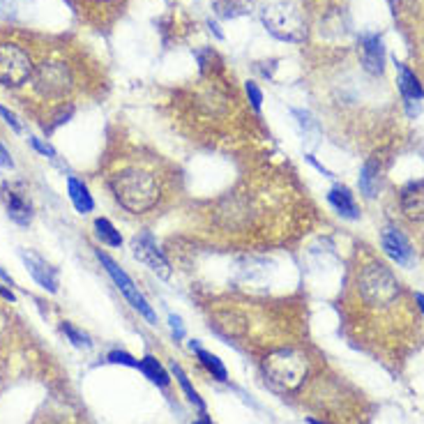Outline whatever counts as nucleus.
<instances>
[{"instance_id": "4be33fe9", "label": "nucleus", "mask_w": 424, "mask_h": 424, "mask_svg": "<svg viewBox=\"0 0 424 424\" xmlns=\"http://www.w3.org/2000/svg\"><path fill=\"white\" fill-rule=\"evenodd\" d=\"M60 330L65 332V337L70 339V342L77 346V348H90V346H93V342H90V337L86 335V332L79 330V328H74L72 323L65 321L63 325H60Z\"/></svg>"}, {"instance_id": "c756f323", "label": "nucleus", "mask_w": 424, "mask_h": 424, "mask_svg": "<svg viewBox=\"0 0 424 424\" xmlns=\"http://www.w3.org/2000/svg\"><path fill=\"white\" fill-rule=\"evenodd\" d=\"M305 157H307V162H309V164H314V166H316V169H318V171H321V173H323V176H328V178H332V173H330L328 169H325V166H323V164H318V162H316V159H314V155H305Z\"/></svg>"}, {"instance_id": "f03ea898", "label": "nucleus", "mask_w": 424, "mask_h": 424, "mask_svg": "<svg viewBox=\"0 0 424 424\" xmlns=\"http://www.w3.org/2000/svg\"><path fill=\"white\" fill-rule=\"evenodd\" d=\"M30 83H33L35 95L40 97L42 102L65 104V100L74 93V88H77V77H74L72 67L67 65L65 60L49 58L35 65Z\"/></svg>"}, {"instance_id": "c85d7f7f", "label": "nucleus", "mask_w": 424, "mask_h": 424, "mask_svg": "<svg viewBox=\"0 0 424 424\" xmlns=\"http://www.w3.org/2000/svg\"><path fill=\"white\" fill-rule=\"evenodd\" d=\"M420 109H422V106H420V102H411V100L406 102V111H408V116H411V118H415V116H418V113H420Z\"/></svg>"}, {"instance_id": "f704fd0d", "label": "nucleus", "mask_w": 424, "mask_h": 424, "mask_svg": "<svg viewBox=\"0 0 424 424\" xmlns=\"http://www.w3.org/2000/svg\"><path fill=\"white\" fill-rule=\"evenodd\" d=\"M90 3H95V5H111V3H118V0H90Z\"/></svg>"}, {"instance_id": "20e7f679", "label": "nucleus", "mask_w": 424, "mask_h": 424, "mask_svg": "<svg viewBox=\"0 0 424 424\" xmlns=\"http://www.w3.org/2000/svg\"><path fill=\"white\" fill-rule=\"evenodd\" d=\"M263 369L279 390H298L307 378L309 360L298 348H277L265 358Z\"/></svg>"}, {"instance_id": "393cba45", "label": "nucleus", "mask_w": 424, "mask_h": 424, "mask_svg": "<svg viewBox=\"0 0 424 424\" xmlns=\"http://www.w3.org/2000/svg\"><path fill=\"white\" fill-rule=\"evenodd\" d=\"M28 143L33 146L35 153H40L42 157H47V159H56V150H53L49 143H44L42 139H37V136H28Z\"/></svg>"}, {"instance_id": "6ab92c4d", "label": "nucleus", "mask_w": 424, "mask_h": 424, "mask_svg": "<svg viewBox=\"0 0 424 424\" xmlns=\"http://www.w3.org/2000/svg\"><path fill=\"white\" fill-rule=\"evenodd\" d=\"M139 369L146 374V378H150V383H155L157 388H166V385L171 383L169 374H166V369L159 365V360L153 358V355H146V358L141 360Z\"/></svg>"}, {"instance_id": "aec40b11", "label": "nucleus", "mask_w": 424, "mask_h": 424, "mask_svg": "<svg viewBox=\"0 0 424 424\" xmlns=\"http://www.w3.org/2000/svg\"><path fill=\"white\" fill-rule=\"evenodd\" d=\"M192 351H196V358H199V362L210 371L212 376L217 378V381H226V378H229V374H226V367L222 365V360H219L217 355L203 351V348L199 344H194V342H192Z\"/></svg>"}, {"instance_id": "9b49d317", "label": "nucleus", "mask_w": 424, "mask_h": 424, "mask_svg": "<svg viewBox=\"0 0 424 424\" xmlns=\"http://www.w3.org/2000/svg\"><path fill=\"white\" fill-rule=\"evenodd\" d=\"M0 199H3V203H5L7 217H10L14 224L30 226V222H33V203H30L24 194L17 192L14 187H5L3 194H0Z\"/></svg>"}, {"instance_id": "4468645a", "label": "nucleus", "mask_w": 424, "mask_h": 424, "mask_svg": "<svg viewBox=\"0 0 424 424\" xmlns=\"http://www.w3.org/2000/svg\"><path fill=\"white\" fill-rule=\"evenodd\" d=\"M328 203L335 208L344 219H360V208L355 203L351 189L346 185H335L328 192Z\"/></svg>"}, {"instance_id": "6e6552de", "label": "nucleus", "mask_w": 424, "mask_h": 424, "mask_svg": "<svg viewBox=\"0 0 424 424\" xmlns=\"http://www.w3.org/2000/svg\"><path fill=\"white\" fill-rule=\"evenodd\" d=\"M132 254L136 261L143 263L153 272H157L159 277H164V279L171 277V263L166 259V254L159 249L157 240L150 231H141L139 236L132 238Z\"/></svg>"}, {"instance_id": "423d86ee", "label": "nucleus", "mask_w": 424, "mask_h": 424, "mask_svg": "<svg viewBox=\"0 0 424 424\" xmlns=\"http://www.w3.org/2000/svg\"><path fill=\"white\" fill-rule=\"evenodd\" d=\"M261 21H263L265 30H268L272 37H277L279 42L298 44L305 40V35H307L305 21H302L300 12L295 10L291 3H286V0L265 7L261 12Z\"/></svg>"}, {"instance_id": "a878e982", "label": "nucleus", "mask_w": 424, "mask_h": 424, "mask_svg": "<svg viewBox=\"0 0 424 424\" xmlns=\"http://www.w3.org/2000/svg\"><path fill=\"white\" fill-rule=\"evenodd\" d=\"M0 118H3L5 123L12 127V132H17V134H21V132H24V125L19 123V118L14 116V113H12L10 109H5L3 104H0Z\"/></svg>"}, {"instance_id": "7c9ffc66", "label": "nucleus", "mask_w": 424, "mask_h": 424, "mask_svg": "<svg viewBox=\"0 0 424 424\" xmlns=\"http://www.w3.org/2000/svg\"><path fill=\"white\" fill-rule=\"evenodd\" d=\"M0 295H3V298H5L7 302H17V298H14V293H12V291H7L5 286H0Z\"/></svg>"}, {"instance_id": "39448f33", "label": "nucleus", "mask_w": 424, "mask_h": 424, "mask_svg": "<svg viewBox=\"0 0 424 424\" xmlns=\"http://www.w3.org/2000/svg\"><path fill=\"white\" fill-rule=\"evenodd\" d=\"M35 65L37 63L24 44L12 40L0 42V86L3 88L7 90L24 88L33 79Z\"/></svg>"}, {"instance_id": "f8f14e48", "label": "nucleus", "mask_w": 424, "mask_h": 424, "mask_svg": "<svg viewBox=\"0 0 424 424\" xmlns=\"http://www.w3.org/2000/svg\"><path fill=\"white\" fill-rule=\"evenodd\" d=\"M399 206L411 222H424V178L413 180L401 189Z\"/></svg>"}, {"instance_id": "dca6fc26", "label": "nucleus", "mask_w": 424, "mask_h": 424, "mask_svg": "<svg viewBox=\"0 0 424 424\" xmlns=\"http://www.w3.org/2000/svg\"><path fill=\"white\" fill-rule=\"evenodd\" d=\"M397 72H399V93H401V97H404V100L408 102H420V100H424V88H422V83H420V79L415 77V74L408 70V67L404 65V63H397Z\"/></svg>"}, {"instance_id": "f257e3e1", "label": "nucleus", "mask_w": 424, "mask_h": 424, "mask_svg": "<svg viewBox=\"0 0 424 424\" xmlns=\"http://www.w3.org/2000/svg\"><path fill=\"white\" fill-rule=\"evenodd\" d=\"M106 187L127 215L148 217L164 208L171 199L173 176L157 157H132L113 166L106 176Z\"/></svg>"}, {"instance_id": "412c9836", "label": "nucleus", "mask_w": 424, "mask_h": 424, "mask_svg": "<svg viewBox=\"0 0 424 424\" xmlns=\"http://www.w3.org/2000/svg\"><path fill=\"white\" fill-rule=\"evenodd\" d=\"M173 374H176V378H178V383H180V388L185 390V395H187V399L192 401V404L199 408L201 413H206V401H203L201 397H199V392H196L194 388H192V383H189V378H187V374L183 371V367H178V365H173Z\"/></svg>"}, {"instance_id": "a211bd4d", "label": "nucleus", "mask_w": 424, "mask_h": 424, "mask_svg": "<svg viewBox=\"0 0 424 424\" xmlns=\"http://www.w3.org/2000/svg\"><path fill=\"white\" fill-rule=\"evenodd\" d=\"M93 226H95V236L102 240V245H109L113 249L123 247V233H120L106 217H97Z\"/></svg>"}, {"instance_id": "9d476101", "label": "nucleus", "mask_w": 424, "mask_h": 424, "mask_svg": "<svg viewBox=\"0 0 424 424\" xmlns=\"http://www.w3.org/2000/svg\"><path fill=\"white\" fill-rule=\"evenodd\" d=\"M19 256H21V261H24L26 270L30 272V277H33L44 291L58 293L60 282H58V270L56 268H51V265L44 261L42 256H37L33 252H26V249H21Z\"/></svg>"}, {"instance_id": "2eb2a0df", "label": "nucleus", "mask_w": 424, "mask_h": 424, "mask_svg": "<svg viewBox=\"0 0 424 424\" xmlns=\"http://www.w3.org/2000/svg\"><path fill=\"white\" fill-rule=\"evenodd\" d=\"M67 196H70L74 210L79 212V215H88V212L95 210V199L93 194H90L88 185L79 180L77 176H70L67 178Z\"/></svg>"}, {"instance_id": "7ed1b4c3", "label": "nucleus", "mask_w": 424, "mask_h": 424, "mask_svg": "<svg viewBox=\"0 0 424 424\" xmlns=\"http://www.w3.org/2000/svg\"><path fill=\"white\" fill-rule=\"evenodd\" d=\"M358 291L360 298L365 300V305L371 309H388L395 305L401 284L385 263H367L358 275Z\"/></svg>"}, {"instance_id": "5701e85b", "label": "nucleus", "mask_w": 424, "mask_h": 424, "mask_svg": "<svg viewBox=\"0 0 424 424\" xmlns=\"http://www.w3.org/2000/svg\"><path fill=\"white\" fill-rule=\"evenodd\" d=\"M245 93L249 97V102H252V109L259 113L261 111V104H263V93H261V88H259V83H256V81H247L245 83Z\"/></svg>"}, {"instance_id": "c9c22d12", "label": "nucleus", "mask_w": 424, "mask_h": 424, "mask_svg": "<svg viewBox=\"0 0 424 424\" xmlns=\"http://www.w3.org/2000/svg\"><path fill=\"white\" fill-rule=\"evenodd\" d=\"M194 424H212V422H210V420L206 418V413H203V418H201L199 422H194Z\"/></svg>"}, {"instance_id": "f3484780", "label": "nucleus", "mask_w": 424, "mask_h": 424, "mask_svg": "<svg viewBox=\"0 0 424 424\" xmlns=\"http://www.w3.org/2000/svg\"><path fill=\"white\" fill-rule=\"evenodd\" d=\"M378 183H381V162L378 157H371L365 162L360 171V189L367 199H374L378 194Z\"/></svg>"}, {"instance_id": "ddd939ff", "label": "nucleus", "mask_w": 424, "mask_h": 424, "mask_svg": "<svg viewBox=\"0 0 424 424\" xmlns=\"http://www.w3.org/2000/svg\"><path fill=\"white\" fill-rule=\"evenodd\" d=\"M362 47V65L369 74H383L385 70V47L381 35L376 33H365L360 37Z\"/></svg>"}, {"instance_id": "e433bc0d", "label": "nucleus", "mask_w": 424, "mask_h": 424, "mask_svg": "<svg viewBox=\"0 0 424 424\" xmlns=\"http://www.w3.org/2000/svg\"><path fill=\"white\" fill-rule=\"evenodd\" d=\"M309 424H323V422H316V420H309Z\"/></svg>"}, {"instance_id": "2f4dec72", "label": "nucleus", "mask_w": 424, "mask_h": 424, "mask_svg": "<svg viewBox=\"0 0 424 424\" xmlns=\"http://www.w3.org/2000/svg\"><path fill=\"white\" fill-rule=\"evenodd\" d=\"M0 279H3V282L5 284H10V286H14V279L10 277V275H7V272L3 270V265H0Z\"/></svg>"}, {"instance_id": "bb28decb", "label": "nucleus", "mask_w": 424, "mask_h": 424, "mask_svg": "<svg viewBox=\"0 0 424 424\" xmlns=\"http://www.w3.org/2000/svg\"><path fill=\"white\" fill-rule=\"evenodd\" d=\"M0 166H3V169H14V159L3 143H0Z\"/></svg>"}, {"instance_id": "0eeeda50", "label": "nucleus", "mask_w": 424, "mask_h": 424, "mask_svg": "<svg viewBox=\"0 0 424 424\" xmlns=\"http://www.w3.org/2000/svg\"><path fill=\"white\" fill-rule=\"evenodd\" d=\"M95 256H97V261L102 263V268L106 270V275H109L113 279V284H116V289L120 291L127 298V302L139 312L143 318H146L148 323H157V314H155V309L148 305V300L143 298V293L139 291V286L134 284V279L127 275V272L120 268V265L111 259L109 254H104L102 249H95Z\"/></svg>"}, {"instance_id": "1a4fd4ad", "label": "nucleus", "mask_w": 424, "mask_h": 424, "mask_svg": "<svg viewBox=\"0 0 424 424\" xmlns=\"http://www.w3.org/2000/svg\"><path fill=\"white\" fill-rule=\"evenodd\" d=\"M381 245H383V252L388 254L397 265H404V268H408V265L415 261V252H413L411 242H408L404 233H401L399 229H395V226L383 229Z\"/></svg>"}, {"instance_id": "72a5a7b5", "label": "nucleus", "mask_w": 424, "mask_h": 424, "mask_svg": "<svg viewBox=\"0 0 424 424\" xmlns=\"http://www.w3.org/2000/svg\"><path fill=\"white\" fill-rule=\"evenodd\" d=\"M415 302H418V307L424 312V295L422 293H415Z\"/></svg>"}, {"instance_id": "b1692460", "label": "nucleus", "mask_w": 424, "mask_h": 424, "mask_svg": "<svg viewBox=\"0 0 424 424\" xmlns=\"http://www.w3.org/2000/svg\"><path fill=\"white\" fill-rule=\"evenodd\" d=\"M106 360L113 362V365H125V367H132V369H139V365H141L139 360L132 358V355L125 353V351H111Z\"/></svg>"}, {"instance_id": "473e14b6", "label": "nucleus", "mask_w": 424, "mask_h": 424, "mask_svg": "<svg viewBox=\"0 0 424 424\" xmlns=\"http://www.w3.org/2000/svg\"><path fill=\"white\" fill-rule=\"evenodd\" d=\"M404 3H411V0H390V5H392V10H395V14L401 10V5Z\"/></svg>"}, {"instance_id": "cd10ccee", "label": "nucleus", "mask_w": 424, "mask_h": 424, "mask_svg": "<svg viewBox=\"0 0 424 424\" xmlns=\"http://www.w3.org/2000/svg\"><path fill=\"white\" fill-rule=\"evenodd\" d=\"M169 323H171L173 335H176L178 339H183L185 337V328H183V321H180V316H169Z\"/></svg>"}]
</instances>
